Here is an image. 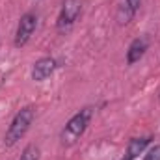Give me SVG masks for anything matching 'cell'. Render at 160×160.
I'll list each match as a JSON object with an SVG mask.
<instances>
[{
  "label": "cell",
  "instance_id": "8",
  "mask_svg": "<svg viewBox=\"0 0 160 160\" xmlns=\"http://www.w3.org/2000/svg\"><path fill=\"white\" fill-rule=\"evenodd\" d=\"M140 6H142V0H125V4H123L121 9H127V22L136 15V11H138Z\"/></svg>",
  "mask_w": 160,
  "mask_h": 160
},
{
  "label": "cell",
  "instance_id": "10",
  "mask_svg": "<svg viewBox=\"0 0 160 160\" xmlns=\"http://www.w3.org/2000/svg\"><path fill=\"white\" fill-rule=\"evenodd\" d=\"M143 160H160V145H155L149 149V153L145 155Z\"/></svg>",
  "mask_w": 160,
  "mask_h": 160
},
{
  "label": "cell",
  "instance_id": "3",
  "mask_svg": "<svg viewBox=\"0 0 160 160\" xmlns=\"http://www.w3.org/2000/svg\"><path fill=\"white\" fill-rule=\"evenodd\" d=\"M82 13V0H63L58 15V30H69Z\"/></svg>",
  "mask_w": 160,
  "mask_h": 160
},
{
  "label": "cell",
  "instance_id": "9",
  "mask_svg": "<svg viewBox=\"0 0 160 160\" xmlns=\"http://www.w3.org/2000/svg\"><path fill=\"white\" fill-rule=\"evenodd\" d=\"M19 160H39V147H38V145H34V143L26 145Z\"/></svg>",
  "mask_w": 160,
  "mask_h": 160
},
{
  "label": "cell",
  "instance_id": "5",
  "mask_svg": "<svg viewBox=\"0 0 160 160\" xmlns=\"http://www.w3.org/2000/svg\"><path fill=\"white\" fill-rule=\"evenodd\" d=\"M54 69H56V60L54 58H41L32 67V78L41 82V80L48 78L54 73Z\"/></svg>",
  "mask_w": 160,
  "mask_h": 160
},
{
  "label": "cell",
  "instance_id": "2",
  "mask_svg": "<svg viewBox=\"0 0 160 160\" xmlns=\"http://www.w3.org/2000/svg\"><path fill=\"white\" fill-rule=\"evenodd\" d=\"M89 119H91V108H84V110H80L78 114H75L69 119V123L65 125V128L62 130V136H60L62 143L63 145L77 143V140L86 132V128L89 125Z\"/></svg>",
  "mask_w": 160,
  "mask_h": 160
},
{
  "label": "cell",
  "instance_id": "6",
  "mask_svg": "<svg viewBox=\"0 0 160 160\" xmlns=\"http://www.w3.org/2000/svg\"><path fill=\"white\" fill-rule=\"evenodd\" d=\"M147 47H149V41L145 39V38H136V39L130 43L128 50H127V63L132 65V63L140 62V60L143 58Z\"/></svg>",
  "mask_w": 160,
  "mask_h": 160
},
{
  "label": "cell",
  "instance_id": "4",
  "mask_svg": "<svg viewBox=\"0 0 160 160\" xmlns=\"http://www.w3.org/2000/svg\"><path fill=\"white\" fill-rule=\"evenodd\" d=\"M36 26H38V15L34 11H28L21 17L19 24H17V32H15V47H24L32 34L36 32Z\"/></svg>",
  "mask_w": 160,
  "mask_h": 160
},
{
  "label": "cell",
  "instance_id": "1",
  "mask_svg": "<svg viewBox=\"0 0 160 160\" xmlns=\"http://www.w3.org/2000/svg\"><path fill=\"white\" fill-rule=\"evenodd\" d=\"M34 116H36V112H34L32 106H24L22 110H19L15 114V118H13L8 132H6V138H4L6 145H15L28 132V128H30V125L34 121Z\"/></svg>",
  "mask_w": 160,
  "mask_h": 160
},
{
  "label": "cell",
  "instance_id": "7",
  "mask_svg": "<svg viewBox=\"0 0 160 160\" xmlns=\"http://www.w3.org/2000/svg\"><path fill=\"white\" fill-rule=\"evenodd\" d=\"M149 142H151V138H132L130 142H128V147H127V155L123 157V160H134L147 145H149Z\"/></svg>",
  "mask_w": 160,
  "mask_h": 160
}]
</instances>
